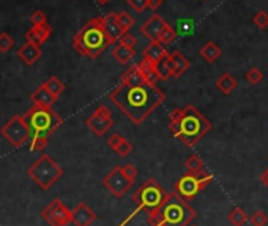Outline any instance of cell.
Returning <instances> with one entry per match:
<instances>
[{
	"label": "cell",
	"mask_w": 268,
	"mask_h": 226,
	"mask_svg": "<svg viewBox=\"0 0 268 226\" xmlns=\"http://www.w3.org/2000/svg\"><path fill=\"white\" fill-rule=\"evenodd\" d=\"M109 100L134 125H140L162 105L166 95L156 84H120L109 93Z\"/></svg>",
	"instance_id": "6da1fadb"
},
{
	"label": "cell",
	"mask_w": 268,
	"mask_h": 226,
	"mask_svg": "<svg viewBox=\"0 0 268 226\" xmlns=\"http://www.w3.org/2000/svg\"><path fill=\"white\" fill-rule=\"evenodd\" d=\"M169 128L177 139L187 144L188 147H193L212 130V122L196 106L188 105L183 109L171 111Z\"/></svg>",
	"instance_id": "7a4b0ae2"
},
{
	"label": "cell",
	"mask_w": 268,
	"mask_h": 226,
	"mask_svg": "<svg viewBox=\"0 0 268 226\" xmlns=\"http://www.w3.org/2000/svg\"><path fill=\"white\" fill-rule=\"evenodd\" d=\"M197 217L193 205L181 198L175 190L168 193L161 208L150 212L147 217L149 226H190V223Z\"/></svg>",
	"instance_id": "3957f363"
},
{
	"label": "cell",
	"mask_w": 268,
	"mask_h": 226,
	"mask_svg": "<svg viewBox=\"0 0 268 226\" xmlns=\"http://www.w3.org/2000/svg\"><path fill=\"white\" fill-rule=\"evenodd\" d=\"M111 45H112V41L106 33L102 16L90 19L73 38L74 51L80 55H86L90 59L99 57L102 54V51Z\"/></svg>",
	"instance_id": "277c9868"
},
{
	"label": "cell",
	"mask_w": 268,
	"mask_h": 226,
	"mask_svg": "<svg viewBox=\"0 0 268 226\" xmlns=\"http://www.w3.org/2000/svg\"><path fill=\"white\" fill-rule=\"evenodd\" d=\"M166 196H168L166 190H164L153 177L147 179V180L143 182V183L140 185V187L134 192V195H133V201H134L136 205H137L136 211H133L131 215H130L127 220H123V221L120 223V226H125V224H127L128 221H131V218H134L136 214L140 212V211H146L147 214H150V212L159 209L161 204L164 202V199H166Z\"/></svg>",
	"instance_id": "5b68a950"
},
{
	"label": "cell",
	"mask_w": 268,
	"mask_h": 226,
	"mask_svg": "<svg viewBox=\"0 0 268 226\" xmlns=\"http://www.w3.org/2000/svg\"><path fill=\"white\" fill-rule=\"evenodd\" d=\"M24 119L30 128L32 136H45V138H49L64 123L61 117L52 108L38 105H33V108H30L24 114Z\"/></svg>",
	"instance_id": "8992f818"
},
{
	"label": "cell",
	"mask_w": 268,
	"mask_h": 226,
	"mask_svg": "<svg viewBox=\"0 0 268 226\" xmlns=\"http://www.w3.org/2000/svg\"><path fill=\"white\" fill-rule=\"evenodd\" d=\"M27 174L41 190H49L52 185L64 176V168H61L52 157H49L48 154H43L27 170Z\"/></svg>",
	"instance_id": "52a82bcc"
},
{
	"label": "cell",
	"mask_w": 268,
	"mask_h": 226,
	"mask_svg": "<svg viewBox=\"0 0 268 226\" xmlns=\"http://www.w3.org/2000/svg\"><path fill=\"white\" fill-rule=\"evenodd\" d=\"M213 176L207 171H200V173H187L178 180L174 183V190L187 201L194 199L209 183H212Z\"/></svg>",
	"instance_id": "ba28073f"
},
{
	"label": "cell",
	"mask_w": 268,
	"mask_h": 226,
	"mask_svg": "<svg viewBox=\"0 0 268 226\" xmlns=\"http://www.w3.org/2000/svg\"><path fill=\"white\" fill-rule=\"evenodd\" d=\"M0 133L14 147H23L29 139H32V133L24 116H13L2 127Z\"/></svg>",
	"instance_id": "9c48e42d"
},
{
	"label": "cell",
	"mask_w": 268,
	"mask_h": 226,
	"mask_svg": "<svg viewBox=\"0 0 268 226\" xmlns=\"http://www.w3.org/2000/svg\"><path fill=\"white\" fill-rule=\"evenodd\" d=\"M136 180L130 179L125 173H123L121 166H115L105 179H102V185L105 189L109 190V193L115 198H121L128 193V190L133 189Z\"/></svg>",
	"instance_id": "30bf717a"
},
{
	"label": "cell",
	"mask_w": 268,
	"mask_h": 226,
	"mask_svg": "<svg viewBox=\"0 0 268 226\" xmlns=\"http://www.w3.org/2000/svg\"><path fill=\"white\" fill-rule=\"evenodd\" d=\"M86 123L92 133H95L96 136H105L114 127V119H112L111 108H108L106 105L98 106L96 111L87 119Z\"/></svg>",
	"instance_id": "8fae6325"
},
{
	"label": "cell",
	"mask_w": 268,
	"mask_h": 226,
	"mask_svg": "<svg viewBox=\"0 0 268 226\" xmlns=\"http://www.w3.org/2000/svg\"><path fill=\"white\" fill-rule=\"evenodd\" d=\"M71 214L73 211H70L60 199H54L52 202H49V205H46L43 209L41 217L51 226H67L71 223Z\"/></svg>",
	"instance_id": "7c38bea8"
},
{
	"label": "cell",
	"mask_w": 268,
	"mask_h": 226,
	"mask_svg": "<svg viewBox=\"0 0 268 226\" xmlns=\"http://www.w3.org/2000/svg\"><path fill=\"white\" fill-rule=\"evenodd\" d=\"M168 26V23L164 21L158 13H153L146 23H143L142 26H140V33L146 36V38H149L150 41H158V38H159V35H161V32H162V29Z\"/></svg>",
	"instance_id": "4fadbf2b"
},
{
	"label": "cell",
	"mask_w": 268,
	"mask_h": 226,
	"mask_svg": "<svg viewBox=\"0 0 268 226\" xmlns=\"http://www.w3.org/2000/svg\"><path fill=\"white\" fill-rule=\"evenodd\" d=\"M96 220V214L89 208L86 202H79L73 209L71 223L74 226H90Z\"/></svg>",
	"instance_id": "5bb4252c"
},
{
	"label": "cell",
	"mask_w": 268,
	"mask_h": 226,
	"mask_svg": "<svg viewBox=\"0 0 268 226\" xmlns=\"http://www.w3.org/2000/svg\"><path fill=\"white\" fill-rule=\"evenodd\" d=\"M52 33V27L46 23V24H39V26H33L30 30H27L26 33V40L29 43H33L36 46L43 45L45 41L51 36Z\"/></svg>",
	"instance_id": "9a60e30c"
},
{
	"label": "cell",
	"mask_w": 268,
	"mask_h": 226,
	"mask_svg": "<svg viewBox=\"0 0 268 226\" xmlns=\"http://www.w3.org/2000/svg\"><path fill=\"white\" fill-rule=\"evenodd\" d=\"M108 144H109V147L114 150V152H117L120 157H128L131 152H133V144L127 139V138H123L121 135H118V133H114V135H111L109 136V139H108Z\"/></svg>",
	"instance_id": "2e32d148"
},
{
	"label": "cell",
	"mask_w": 268,
	"mask_h": 226,
	"mask_svg": "<svg viewBox=\"0 0 268 226\" xmlns=\"http://www.w3.org/2000/svg\"><path fill=\"white\" fill-rule=\"evenodd\" d=\"M102 21H105V29H106L108 36L111 38L112 45H115V41H118L123 36V33H125L118 26L117 13H108L106 16H102Z\"/></svg>",
	"instance_id": "e0dca14e"
},
{
	"label": "cell",
	"mask_w": 268,
	"mask_h": 226,
	"mask_svg": "<svg viewBox=\"0 0 268 226\" xmlns=\"http://www.w3.org/2000/svg\"><path fill=\"white\" fill-rule=\"evenodd\" d=\"M30 100L33 101V105L52 108V105L57 101V97H54L43 84H41V86L30 95Z\"/></svg>",
	"instance_id": "ac0fdd59"
},
{
	"label": "cell",
	"mask_w": 268,
	"mask_h": 226,
	"mask_svg": "<svg viewBox=\"0 0 268 226\" xmlns=\"http://www.w3.org/2000/svg\"><path fill=\"white\" fill-rule=\"evenodd\" d=\"M121 84H127V86H140V84H149L143 78L140 68L137 64L131 65L125 73L121 74Z\"/></svg>",
	"instance_id": "d6986e66"
},
{
	"label": "cell",
	"mask_w": 268,
	"mask_h": 226,
	"mask_svg": "<svg viewBox=\"0 0 268 226\" xmlns=\"http://www.w3.org/2000/svg\"><path fill=\"white\" fill-rule=\"evenodd\" d=\"M17 57L23 60L26 65L30 67L41 57V49H39V46H36L33 43H29V41H27V43L17 51Z\"/></svg>",
	"instance_id": "ffe728a7"
},
{
	"label": "cell",
	"mask_w": 268,
	"mask_h": 226,
	"mask_svg": "<svg viewBox=\"0 0 268 226\" xmlns=\"http://www.w3.org/2000/svg\"><path fill=\"white\" fill-rule=\"evenodd\" d=\"M171 57V62H172V78H180L184 71L190 68V60L184 57L181 52L178 51H174L172 54H169Z\"/></svg>",
	"instance_id": "44dd1931"
},
{
	"label": "cell",
	"mask_w": 268,
	"mask_h": 226,
	"mask_svg": "<svg viewBox=\"0 0 268 226\" xmlns=\"http://www.w3.org/2000/svg\"><path fill=\"white\" fill-rule=\"evenodd\" d=\"M166 55H169L166 51V46L161 45L159 41H150V45L143 49V57L149 59L150 62H153V64H158V62Z\"/></svg>",
	"instance_id": "7402d4cb"
},
{
	"label": "cell",
	"mask_w": 268,
	"mask_h": 226,
	"mask_svg": "<svg viewBox=\"0 0 268 226\" xmlns=\"http://www.w3.org/2000/svg\"><path fill=\"white\" fill-rule=\"evenodd\" d=\"M136 55V51L134 48H130V46H125V45H115L114 49H112V57L118 62L120 65H127L133 60V57Z\"/></svg>",
	"instance_id": "603a6c76"
},
{
	"label": "cell",
	"mask_w": 268,
	"mask_h": 226,
	"mask_svg": "<svg viewBox=\"0 0 268 226\" xmlns=\"http://www.w3.org/2000/svg\"><path fill=\"white\" fill-rule=\"evenodd\" d=\"M137 65H139L143 78H146V81L149 82V84H156V82L159 81L158 71H156V64H153V62H150L149 59L143 57Z\"/></svg>",
	"instance_id": "cb8c5ba5"
},
{
	"label": "cell",
	"mask_w": 268,
	"mask_h": 226,
	"mask_svg": "<svg viewBox=\"0 0 268 226\" xmlns=\"http://www.w3.org/2000/svg\"><path fill=\"white\" fill-rule=\"evenodd\" d=\"M221 54H222L221 48L216 43H213V41H209V43H205L200 48V57L207 62V64H213V62H216L221 57Z\"/></svg>",
	"instance_id": "d4e9b609"
},
{
	"label": "cell",
	"mask_w": 268,
	"mask_h": 226,
	"mask_svg": "<svg viewBox=\"0 0 268 226\" xmlns=\"http://www.w3.org/2000/svg\"><path fill=\"white\" fill-rule=\"evenodd\" d=\"M216 87H218L224 95H229V93H232V92L237 89V79H235L232 74H229V73H224V74H221V76L218 78Z\"/></svg>",
	"instance_id": "484cf974"
},
{
	"label": "cell",
	"mask_w": 268,
	"mask_h": 226,
	"mask_svg": "<svg viewBox=\"0 0 268 226\" xmlns=\"http://www.w3.org/2000/svg\"><path fill=\"white\" fill-rule=\"evenodd\" d=\"M156 71H158L159 81H168L169 78H172V62H171L169 55H166V57L158 62V64H156Z\"/></svg>",
	"instance_id": "4316f807"
},
{
	"label": "cell",
	"mask_w": 268,
	"mask_h": 226,
	"mask_svg": "<svg viewBox=\"0 0 268 226\" xmlns=\"http://www.w3.org/2000/svg\"><path fill=\"white\" fill-rule=\"evenodd\" d=\"M248 215H246L244 209L243 208H234L229 215H228V221L232 224V226H244L246 221H248Z\"/></svg>",
	"instance_id": "83f0119b"
},
{
	"label": "cell",
	"mask_w": 268,
	"mask_h": 226,
	"mask_svg": "<svg viewBox=\"0 0 268 226\" xmlns=\"http://www.w3.org/2000/svg\"><path fill=\"white\" fill-rule=\"evenodd\" d=\"M43 86L54 95V97H60L61 93H64V90H65V84L61 82L58 78H55V76H51L46 82H43Z\"/></svg>",
	"instance_id": "f1b7e54d"
},
{
	"label": "cell",
	"mask_w": 268,
	"mask_h": 226,
	"mask_svg": "<svg viewBox=\"0 0 268 226\" xmlns=\"http://www.w3.org/2000/svg\"><path fill=\"white\" fill-rule=\"evenodd\" d=\"M184 168H187L188 173H200L205 170V164L202 161V158L196 154H193L187 161H184Z\"/></svg>",
	"instance_id": "f546056e"
},
{
	"label": "cell",
	"mask_w": 268,
	"mask_h": 226,
	"mask_svg": "<svg viewBox=\"0 0 268 226\" xmlns=\"http://www.w3.org/2000/svg\"><path fill=\"white\" fill-rule=\"evenodd\" d=\"M117 21H118V26L121 27L123 32H130V29L134 27V17L128 13V11H120L117 13Z\"/></svg>",
	"instance_id": "4dcf8cb0"
},
{
	"label": "cell",
	"mask_w": 268,
	"mask_h": 226,
	"mask_svg": "<svg viewBox=\"0 0 268 226\" xmlns=\"http://www.w3.org/2000/svg\"><path fill=\"white\" fill-rule=\"evenodd\" d=\"M175 38H177V32H175V29H174L172 26L168 24L166 27L162 29V32H161V35H159V38H158V41H159L161 45L168 46V45L174 43Z\"/></svg>",
	"instance_id": "1f68e13d"
},
{
	"label": "cell",
	"mask_w": 268,
	"mask_h": 226,
	"mask_svg": "<svg viewBox=\"0 0 268 226\" xmlns=\"http://www.w3.org/2000/svg\"><path fill=\"white\" fill-rule=\"evenodd\" d=\"M244 78H246V81L250 82V84H253V86H257L259 82L263 79V73L257 68V67H253V68H250L248 71H246V74H244Z\"/></svg>",
	"instance_id": "d6a6232c"
},
{
	"label": "cell",
	"mask_w": 268,
	"mask_h": 226,
	"mask_svg": "<svg viewBox=\"0 0 268 226\" xmlns=\"http://www.w3.org/2000/svg\"><path fill=\"white\" fill-rule=\"evenodd\" d=\"M48 139L49 138H45V136H32V139H30V150H33V152L45 150L46 146H48Z\"/></svg>",
	"instance_id": "836d02e7"
},
{
	"label": "cell",
	"mask_w": 268,
	"mask_h": 226,
	"mask_svg": "<svg viewBox=\"0 0 268 226\" xmlns=\"http://www.w3.org/2000/svg\"><path fill=\"white\" fill-rule=\"evenodd\" d=\"M250 223L253 226H265L268 223V215L263 211H256L251 217H250Z\"/></svg>",
	"instance_id": "e575fe53"
},
{
	"label": "cell",
	"mask_w": 268,
	"mask_h": 226,
	"mask_svg": "<svg viewBox=\"0 0 268 226\" xmlns=\"http://www.w3.org/2000/svg\"><path fill=\"white\" fill-rule=\"evenodd\" d=\"M14 46V40L8 33H0V52H8Z\"/></svg>",
	"instance_id": "d590c367"
},
{
	"label": "cell",
	"mask_w": 268,
	"mask_h": 226,
	"mask_svg": "<svg viewBox=\"0 0 268 226\" xmlns=\"http://www.w3.org/2000/svg\"><path fill=\"white\" fill-rule=\"evenodd\" d=\"M254 26H257L259 29H266L268 27V13L266 11H259L254 19H253Z\"/></svg>",
	"instance_id": "8d00e7d4"
},
{
	"label": "cell",
	"mask_w": 268,
	"mask_h": 226,
	"mask_svg": "<svg viewBox=\"0 0 268 226\" xmlns=\"http://www.w3.org/2000/svg\"><path fill=\"white\" fill-rule=\"evenodd\" d=\"M30 23L33 26H39V24H46L48 23V16L41 11V10H36L30 14Z\"/></svg>",
	"instance_id": "74e56055"
},
{
	"label": "cell",
	"mask_w": 268,
	"mask_h": 226,
	"mask_svg": "<svg viewBox=\"0 0 268 226\" xmlns=\"http://www.w3.org/2000/svg\"><path fill=\"white\" fill-rule=\"evenodd\" d=\"M127 2L137 13H142L146 8H149V0H127Z\"/></svg>",
	"instance_id": "f35d334b"
},
{
	"label": "cell",
	"mask_w": 268,
	"mask_h": 226,
	"mask_svg": "<svg viewBox=\"0 0 268 226\" xmlns=\"http://www.w3.org/2000/svg\"><path fill=\"white\" fill-rule=\"evenodd\" d=\"M118 43L120 45H125V46H130V48H134L136 43H137V40H136L134 35H131L130 32H127V33H123V36L118 40Z\"/></svg>",
	"instance_id": "ab89813d"
},
{
	"label": "cell",
	"mask_w": 268,
	"mask_h": 226,
	"mask_svg": "<svg viewBox=\"0 0 268 226\" xmlns=\"http://www.w3.org/2000/svg\"><path fill=\"white\" fill-rule=\"evenodd\" d=\"M121 170H123V173H125L130 179H133V180H136V177H137V170H136V166L133 163H127V164H121Z\"/></svg>",
	"instance_id": "60d3db41"
},
{
	"label": "cell",
	"mask_w": 268,
	"mask_h": 226,
	"mask_svg": "<svg viewBox=\"0 0 268 226\" xmlns=\"http://www.w3.org/2000/svg\"><path fill=\"white\" fill-rule=\"evenodd\" d=\"M162 5V0H149V8L152 11H156Z\"/></svg>",
	"instance_id": "b9f144b4"
},
{
	"label": "cell",
	"mask_w": 268,
	"mask_h": 226,
	"mask_svg": "<svg viewBox=\"0 0 268 226\" xmlns=\"http://www.w3.org/2000/svg\"><path fill=\"white\" fill-rule=\"evenodd\" d=\"M260 182L265 185L266 189H268V168H266V170H265L262 174H260Z\"/></svg>",
	"instance_id": "7bdbcfd3"
},
{
	"label": "cell",
	"mask_w": 268,
	"mask_h": 226,
	"mask_svg": "<svg viewBox=\"0 0 268 226\" xmlns=\"http://www.w3.org/2000/svg\"><path fill=\"white\" fill-rule=\"evenodd\" d=\"M95 2L99 4V5H108V4L111 2V0H95Z\"/></svg>",
	"instance_id": "ee69618b"
},
{
	"label": "cell",
	"mask_w": 268,
	"mask_h": 226,
	"mask_svg": "<svg viewBox=\"0 0 268 226\" xmlns=\"http://www.w3.org/2000/svg\"><path fill=\"white\" fill-rule=\"evenodd\" d=\"M190 226H196V224H190Z\"/></svg>",
	"instance_id": "f6af8a7d"
}]
</instances>
